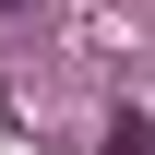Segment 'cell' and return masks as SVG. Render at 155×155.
Listing matches in <instances>:
<instances>
[{
    "label": "cell",
    "mask_w": 155,
    "mask_h": 155,
    "mask_svg": "<svg viewBox=\"0 0 155 155\" xmlns=\"http://www.w3.org/2000/svg\"><path fill=\"white\" fill-rule=\"evenodd\" d=\"M107 155H155V119H143V107H119V119H107Z\"/></svg>",
    "instance_id": "1"
},
{
    "label": "cell",
    "mask_w": 155,
    "mask_h": 155,
    "mask_svg": "<svg viewBox=\"0 0 155 155\" xmlns=\"http://www.w3.org/2000/svg\"><path fill=\"white\" fill-rule=\"evenodd\" d=\"M0 12H24V0H0Z\"/></svg>",
    "instance_id": "2"
}]
</instances>
